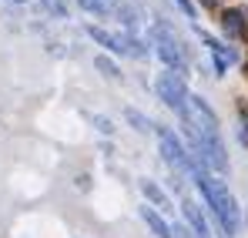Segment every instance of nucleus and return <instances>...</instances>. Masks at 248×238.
Instances as JSON below:
<instances>
[{
  "instance_id": "1a4fd4ad",
  "label": "nucleus",
  "mask_w": 248,
  "mask_h": 238,
  "mask_svg": "<svg viewBox=\"0 0 248 238\" xmlns=\"http://www.w3.org/2000/svg\"><path fill=\"white\" fill-rule=\"evenodd\" d=\"M221 31L228 37H242L245 34V10H225L221 14Z\"/></svg>"
},
{
  "instance_id": "f03ea898",
  "label": "nucleus",
  "mask_w": 248,
  "mask_h": 238,
  "mask_svg": "<svg viewBox=\"0 0 248 238\" xmlns=\"http://www.w3.org/2000/svg\"><path fill=\"white\" fill-rule=\"evenodd\" d=\"M155 91H158V97L165 101V108H171L178 118L188 114V87H185V78H181L178 71H165V74H158Z\"/></svg>"
},
{
  "instance_id": "dca6fc26",
  "label": "nucleus",
  "mask_w": 248,
  "mask_h": 238,
  "mask_svg": "<svg viewBox=\"0 0 248 238\" xmlns=\"http://www.w3.org/2000/svg\"><path fill=\"white\" fill-rule=\"evenodd\" d=\"M238 114H242V121H245V138H248V108H245V104L238 108Z\"/></svg>"
},
{
  "instance_id": "20e7f679",
  "label": "nucleus",
  "mask_w": 248,
  "mask_h": 238,
  "mask_svg": "<svg viewBox=\"0 0 248 238\" xmlns=\"http://www.w3.org/2000/svg\"><path fill=\"white\" fill-rule=\"evenodd\" d=\"M151 47H155V54L161 57V64H165L168 71H185V54H181V44L178 37L168 31L165 24H155L151 27Z\"/></svg>"
},
{
  "instance_id": "4468645a",
  "label": "nucleus",
  "mask_w": 248,
  "mask_h": 238,
  "mask_svg": "<svg viewBox=\"0 0 248 238\" xmlns=\"http://www.w3.org/2000/svg\"><path fill=\"white\" fill-rule=\"evenodd\" d=\"M94 124H97V131H101V134H111V131H114V124H111V118H101V114H94Z\"/></svg>"
},
{
  "instance_id": "7ed1b4c3",
  "label": "nucleus",
  "mask_w": 248,
  "mask_h": 238,
  "mask_svg": "<svg viewBox=\"0 0 248 238\" xmlns=\"http://www.w3.org/2000/svg\"><path fill=\"white\" fill-rule=\"evenodd\" d=\"M155 134H158V144H161V158H165L168 164L178 171V175H191V168H195V158L185 151V144L178 141V134H174L171 127H165V124H161V127L155 124Z\"/></svg>"
},
{
  "instance_id": "9d476101",
  "label": "nucleus",
  "mask_w": 248,
  "mask_h": 238,
  "mask_svg": "<svg viewBox=\"0 0 248 238\" xmlns=\"http://www.w3.org/2000/svg\"><path fill=\"white\" fill-rule=\"evenodd\" d=\"M124 118H127V124H131L134 131H141V134H144V131H155V124L144 118L141 111H134V108H127V111H124Z\"/></svg>"
},
{
  "instance_id": "f257e3e1",
  "label": "nucleus",
  "mask_w": 248,
  "mask_h": 238,
  "mask_svg": "<svg viewBox=\"0 0 248 238\" xmlns=\"http://www.w3.org/2000/svg\"><path fill=\"white\" fill-rule=\"evenodd\" d=\"M191 178H195V185L202 188L208 211H211V218L221 225L225 238H235L238 228H242V215H238V201L232 198L228 185H225L221 178H215L205 164H198V161H195V168H191Z\"/></svg>"
},
{
  "instance_id": "f3484780",
  "label": "nucleus",
  "mask_w": 248,
  "mask_h": 238,
  "mask_svg": "<svg viewBox=\"0 0 248 238\" xmlns=\"http://www.w3.org/2000/svg\"><path fill=\"white\" fill-rule=\"evenodd\" d=\"M202 3H205V7H215V3H218V0H202Z\"/></svg>"
},
{
  "instance_id": "6e6552de",
  "label": "nucleus",
  "mask_w": 248,
  "mask_h": 238,
  "mask_svg": "<svg viewBox=\"0 0 248 238\" xmlns=\"http://www.w3.org/2000/svg\"><path fill=\"white\" fill-rule=\"evenodd\" d=\"M138 185H141L144 198L151 201V208H161V211H171V198H168V191H165V188H158V185H155L151 178H141Z\"/></svg>"
},
{
  "instance_id": "9b49d317",
  "label": "nucleus",
  "mask_w": 248,
  "mask_h": 238,
  "mask_svg": "<svg viewBox=\"0 0 248 238\" xmlns=\"http://www.w3.org/2000/svg\"><path fill=\"white\" fill-rule=\"evenodd\" d=\"M94 67H97V71H101V74H104V78H121V67H118V64H114V61H111V57H104V54H101V57H97V61H94Z\"/></svg>"
},
{
  "instance_id": "2eb2a0df",
  "label": "nucleus",
  "mask_w": 248,
  "mask_h": 238,
  "mask_svg": "<svg viewBox=\"0 0 248 238\" xmlns=\"http://www.w3.org/2000/svg\"><path fill=\"white\" fill-rule=\"evenodd\" d=\"M174 3H178V7H181V10H185V14L195 20V14H198V10H195V3H191V0H174Z\"/></svg>"
},
{
  "instance_id": "0eeeda50",
  "label": "nucleus",
  "mask_w": 248,
  "mask_h": 238,
  "mask_svg": "<svg viewBox=\"0 0 248 238\" xmlns=\"http://www.w3.org/2000/svg\"><path fill=\"white\" fill-rule=\"evenodd\" d=\"M87 34H91V37L97 40L101 47L114 50V54H127V37H124V34H108L104 27H94V24L87 27Z\"/></svg>"
},
{
  "instance_id": "423d86ee",
  "label": "nucleus",
  "mask_w": 248,
  "mask_h": 238,
  "mask_svg": "<svg viewBox=\"0 0 248 238\" xmlns=\"http://www.w3.org/2000/svg\"><path fill=\"white\" fill-rule=\"evenodd\" d=\"M138 215H141V222H144V225H148V228H151L158 238H174V235H171V225L161 218V211H158V208L141 205V208H138Z\"/></svg>"
},
{
  "instance_id": "39448f33",
  "label": "nucleus",
  "mask_w": 248,
  "mask_h": 238,
  "mask_svg": "<svg viewBox=\"0 0 248 238\" xmlns=\"http://www.w3.org/2000/svg\"><path fill=\"white\" fill-rule=\"evenodd\" d=\"M181 211H185V222H188V228L195 232V238H211V235H208L205 215H202V208H198L195 201H191V198H181Z\"/></svg>"
},
{
  "instance_id": "f8f14e48",
  "label": "nucleus",
  "mask_w": 248,
  "mask_h": 238,
  "mask_svg": "<svg viewBox=\"0 0 248 238\" xmlns=\"http://www.w3.org/2000/svg\"><path fill=\"white\" fill-rule=\"evenodd\" d=\"M41 7L50 14V17H57V20H64L67 17V7H64V0H41Z\"/></svg>"
},
{
  "instance_id": "a211bd4d",
  "label": "nucleus",
  "mask_w": 248,
  "mask_h": 238,
  "mask_svg": "<svg viewBox=\"0 0 248 238\" xmlns=\"http://www.w3.org/2000/svg\"><path fill=\"white\" fill-rule=\"evenodd\" d=\"M14 3H20V0H14Z\"/></svg>"
},
{
  "instance_id": "ddd939ff",
  "label": "nucleus",
  "mask_w": 248,
  "mask_h": 238,
  "mask_svg": "<svg viewBox=\"0 0 248 238\" xmlns=\"http://www.w3.org/2000/svg\"><path fill=\"white\" fill-rule=\"evenodd\" d=\"M84 10H91V14H108L111 10V0H78Z\"/></svg>"
}]
</instances>
